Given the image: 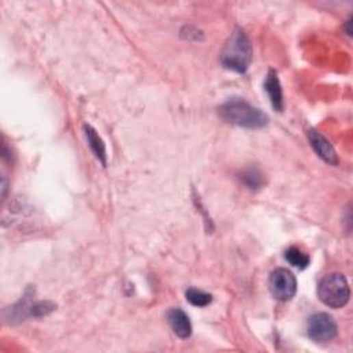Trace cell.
I'll return each instance as SVG.
<instances>
[{
	"label": "cell",
	"mask_w": 353,
	"mask_h": 353,
	"mask_svg": "<svg viewBox=\"0 0 353 353\" xmlns=\"http://www.w3.org/2000/svg\"><path fill=\"white\" fill-rule=\"evenodd\" d=\"M84 135L87 138L88 146H90L92 152L96 155V157L103 163V166H107V151H105V144L99 135V133L88 125L83 126Z\"/></svg>",
	"instance_id": "obj_9"
},
{
	"label": "cell",
	"mask_w": 353,
	"mask_h": 353,
	"mask_svg": "<svg viewBox=\"0 0 353 353\" xmlns=\"http://www.w3.org/2000/svg\"><path fill=\"white\" fill-rule=\"evenodd\" d=\"M320 301L332 309H339L349 302L350 289L342 274H330L322 279L317 287Z\"/></svg>",
	"instance_id": "obj_3"
},
{
	"label": "cell",
	"mask_w": 353,
	"mask_h": 353,
	"mask_svg": "<svg viewBox=\"0 0 353 353\" xmlns=\"http://www.w3.org/2000/svg\"><path fill=\"white\" fill-rule=\"evenodd\" d=\"M338 334V326L328 313H316L308 320V335L315 342H328Z\"/></svg>",
	"instance_id": "obj_5"
},
{
	"label": "cell",
	"mask_w": 353,
	"mask_h": 353,
	"mask_svg": "<svg viewBox=\"0 0 353 353\" xmlns=\"http://www.w3.org/2000/svg\"><path fill=\"white\" fill-rule=\"evenodd\" d=\"M263 87H265V92H267V94L271 100L274 109L282 112L283 111V92H282L280 80L278 77L276 70L270 69L267 77H265Z\"/></svg>",
	"instance_id": "obj_8"
},
{
	"label": "cell",
	"mask_w": 353,
	"mask_h": 353,
	"mask_svg": "<svg viewBox=\"0 0 353 353\" xmlns=\"http://www.w3.org/2000/svg\"><path fill=\"white\" fill-rule=\"evenodd\" d=\"M241 181H243L247 187H250L251 189H255V188H258V187L262 185V179H261L259 172H258L257 170H252V168L248 170V171H246V172H243Z\"/></svg>",
	"instance_id": "obj_12"
},
{
	"label": "cell",
	"mask_w": 353,
	"mask_h": 353,
	"mask_svg": "<svg viewBox=\"0 0 353 353\" xmlns=\"http://www.w3.org/2000/svg\"><path fill=\"white\" fill-rule=\"evenodd\" d=\"M285 258L293 265V267L300 268V270H305L309 265V261H311L309 255L302 252L298 247H290L285 252Z\"/></svg>",
	"instance_id": "obj_10"
},
{
	"label": "cell",
	"mask_w": 353,
	"mask_h": 353,
	"mask_svg": "<svg viewBox=\"0 0 353 353\" xmlns=\"http://www.w3.org/2000/svg\"><path fill=\"white\" fill-rule=\"evenodd\" d=\"M308 140L313 148V151L317 153V156L320 159H323L326 163H328L330 166H337L338 164V156L337 152L334 149V146L331 145V142L319 131L309 129L308 130Z\"/></svg>",
	"instance_id": "obj_6"
},
{
	"label": "cell",
	"mask_w": 353,
	"mask_h": 353,
	"mask_svg": "<svg viewBox=\"0 0 353 353\" xmlns=\"http://www.w3.org/2000/svg\"><path fill=\"white\" fill-rule=\"evenodd\" d=\"M251 57L252 49L247 35L241 29H235L221 51V64L229 70L244 73L248 69Z\"/></svg>",
	"instance_id": "obj_2"
},
{
	"label": "cell",
	"mask_w": 353,
	"mask_h": 353,
	"mask_svg": "<svg viewBox=\"0 0 353 353\" xmlns=\"http://www.w3.org/2000/svg\"><path fill=\"white\" fill-rule=\"evenodd\" d=\"M270 290L279 301H290L297 293L296 276L285 268H279L271 274Z\"/></svg>",
	"instance_id": "obj_4"
},
{
	"label": "cell",
	"mask_w": 353,
	"mask_h": 353,
	"mask_svg": "<svg viewBox=\"0 0 353 353\" xmlns=\"http://www.w3.org/2000/svg\"><path fill=\"white\" fill-rule=\"evenodd\" d=\"M167 320L176 337L181 339H187L192 335V324L188 317V315L180 309V308H172L167 313Z\"/></svg>",
	"instance_id": "obj_7"
},
{
	"label": "cell",
	"mask_w": 353,
	"mask_h": 353,
	"mask_svg": "<svg viewBox=\"0 0 353 353\" xmlns=\"http://www.w3.org/2000/svg\"><path fill=\"white\" fill-rule=\"evenodd\" d=\"M185 296H187V300H188L194 306H200V308H203V306L210 305L211 301H213V296H211V294H207V293L200 291V290L194 289V287L188 289L187 293H185Z\"/></svg>",
	"instance_id": "obj_11"
},
{
	"label": "cell",
	"mask_w": 353,
	"mask_h": 353,
	"mask_svg": "<svg viewBox=\"0 0 353 353\" xmlns=\"http://www.w3.org/2000/svg\"><path fill=\"white\" fill-rule=\"evenodd\" d=\"M220 116L231 125L244 129H262L268 125V116L241 99H231L220 108Z\"/></svg>",
	"instance_id": "obj_1"
}]
</instances>
